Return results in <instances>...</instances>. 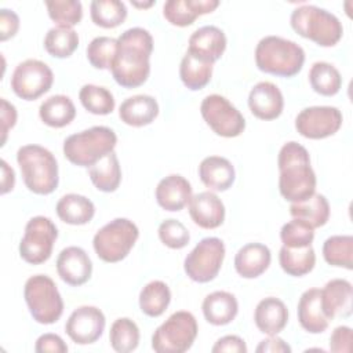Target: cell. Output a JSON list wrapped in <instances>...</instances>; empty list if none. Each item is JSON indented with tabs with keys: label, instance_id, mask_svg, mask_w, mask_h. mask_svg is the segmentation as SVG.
<instances>
[{
	"label": "cell",
	"instance_id": "4dcf8cb0",
	"mask_svg": "<svg viewBox=\"0 0 353 353\" xmlns=\"http://www.w3.org/2000/svg\"><path fill=\"white\" fill-rule=\"evenodd\" d=\"M90 179L101 192L112 193L117 190L121 182V168L114 152H110L90 167Z\"/></svg>",
	"mask_w": 353,
	"mask_h": 353
},
{
	"label": "cell",
	"instance_id": "f5cc1de1",
	"mask_svg": "<svg viewBox=\"0 0 353 353\" xmlns=\"http://www.w3.org/2000/svg\"><path fill=\"white\" fill-rule=\"evenodd\" d=\"M14 185H15V172L7 164L6 160H1V194H6L10 190H12Z\"/></svg>",
	"mask_w": 353,
	"mask_h": 353
},
{
	"label": "cell",
	"instance_id": "7bdbcfd3",
	"mask_svg": "<svg viewBox=\"0 0 353 353\" xmlns=\"http://www.w3.org/2000/svg\"><path fill=\"white\" fill-rule=\"evenodd\" d=\"M46 7L58 26L72 28L83 18V6L77 0H47Z\"/></svg>",
	"mask_w": 353,
	"mask_h": 353
},
{
	"label": "cell",
	"instance_id": "7402d4cb",
	"mask_svg": "<svg viewBox=\"0 0 353 353\" xmlns=\"http://www.w3.org/2000/svg\"><path fill=\"white\" fill-rule=\"evenodd\" d=\"M154 194L157 204L163 210L181 211L192 199V186L182 175L171 174L157 183Z\"/></svg>",
	"mask_w": 353,
	"mask_h": 353
},
{
	"label": "cell",
	"instance_id": "6da1fadb",
	"mask_svg": "<svg viewBox=\"0 0 353 353\" xmlns=\"http://www.w3.org/2000/svg\"><path fill=\"white\" fill-rule=\"evenodd\" d=\"M153 37L143 28H130L117 39V51L110 68L114 81L124 88L142 85L150 74Z\"/></svg>",
	"mask_w": 353,
	"mask_h": 353
},
{
	"label": "cell",
	"instance_id": "7dc6e473",
	"mask_svg": "<svg viewBox=\"0 0 353 353\" xmlns=\"http://www.w3.org/2000/svg\"><path fill=\"white\" fill-rule=\"evenodd\" d=\"M34 350L37 353H46V352L65 353V352H68V345L63 342V339L59 335L48 332V334H43L37 338Z\"/></svg>",
	"mask_w": 353,
	"mask_h": 353
},
{
	"label": "cell",
	"instance_id": "5b68a950",
	"mask_svg": "<svg viewBox=\"0 0 353 353\" xmlns=\"http://www.w3.org/2000/svg\"><path fill=\"white\" fill-rule=\"evenodd\" d=\"M116 132L105 125H95L63 141V154L74 165L91 167L102 157L114 150Z\"/></svg>",
	"mask_w": 353,
	"mask_h": 353
},
{
	"label": "cell",
	"instance_id": "d4e9b609",
	"mask_svg": "<svg viewBox=\"0 0 353 353\" xmlns=\"http://www.w3.org/2000/svg\"><path fill=\"white\" fill-rule=\"evenodd\" d=\"M272 261L270 250L261 243L243 245L234 256V269L244 279L259 277L269 268Z\"/></svg>",
	"mask_w": 353,
	"mask_h": 353
},
{
	"label": "cell",
	"instance_id": "9c48e42d",
	"mask_svg": "<svg viewBox=\"0 0 353 353\" xmlns=\"http://www.w3.org/2000/svg\"><path fill=\"white\" fill-rule=\"evenodd\" d=\"M196 317L186 310L172 313L152 335V347L157 353H183L197 336Z\"/></svg>",
	"mask_w": 353,
	"mask_h": 353
},
{
	"label": "cell",
	"instance_id": "74e56055",
	"mask_svg": "<svg viewBox=\"0 0 353 353\" xmlns=\"http://www.w3.org/2000/svg\"><path fill=\"white\" fill-rule=\"evenodd\" d=\"M91 19L97 26L113 29L127 18V7L120 0H94L90 4Z\"/></svg>",
	"mask_w": 353,
	"mask_h": 353
},
{
	"label": "cell",
	"instance_id": "2e32d148",
	"mask_svg": "<svg viewBox=\"0 0 353 353\" xmlns=\"http://www.w3.org/2000/svg\"><path fill=\"white\" fill-rule=\"evenodd\" d=\"M57 272L62 281L79 287L90 280L92 274V262L83 248L70 245L59 252L57 258Z\"/></svg>",
	"mask_w": 353,
	"mask_h": 353
},
{
	"label": "cell",
	"instance_id": "ab89813d",
	"mask_svg": "<svg viewBox=\"0 0 353 353\" xmlns=\"http://www.w3.org/2000/svg\"><path fill=\"white\" fill-rule=\"evenodd\" d=\"M139 328L128 317H120L113 321L109 332V341L113 350L119 353H128L138 347Z\"/></svg>",
	"mask_w": 353,
	"mask_h": 353
},
{
	"label": "cell",
	"instance_id": "5bb4252c",
	"mask_svg": "<svg viewBox=\"0 0 353 353\" xmlns=\"http://www.w3.org/2000/svg\"><path fill=\"white\" fill-rule=\"evenodd\" d=\"M342 121V113L335 106H310L298 113L295 128L305 138L323 139L338 132Z\"/></svg>",
	"mask_w": 353,
	"mask_h": 353
},
{
	"label": "cell",
	"instance_id": "bcb514c9",
	"mask_svg": "<svg viewBox=\"0 0 353 353\" xmlns=\"http://www.w3.org/2000/svg\"><path fill=\"white\" fill-rule=\"evenodd\" d=\"M330 350L335 353H349L352 350V328L336 327L330 336Z\"/></svg>",
	"mask_w": 353,
	"mask_h": 353
},
{
	"label": "cell",
	"instance_id": "ba28073f",
	"mask_svg": "<svg viewBox=\"0 0 353 353\" xmlns=\"http://www.w3.org/2000/svg\"><path fill=\"white\" fill-rule=\"evenodd\" d=\"M25 302L33 320L54 324L63 313V301L54 280L46 274L29 277L23 288Z\"/></svg>",
	"mask_w": 353,
	"mask_h": 353
},
{
	"label": "cell",
	"instance_id": "277c9868",
	"mask_svg": "<svg viewBox=\"0 0 353 353\" xmlns=\"http://www.w3.org/2000/svg\"><path fill=\"white\" fill-rule=\"evenodd\" d=\"M25 186L36 194L52 193L59 182L58 163L54 154L40 145H25L17 152Z\"/></svg>",
	"mask_w": 353,
	"mask_h": 353
},
{
	"label": "cell",
	"instance_id": "1f68e13d",
	"mask_svg": "<svg viewBox=\"0 0 353 353\" xmlns=\"http://www.w3.org/2000/svg\"><path fill=\"white\" fill-rule=\"evenodd\" d=\"M212 65L214 63L186 51L179 66V77L183 85L192 91L204 88L211 80Z\"/></svg>",
	"mask_w": 353,
	"mask_h": 353
},
{
	"label": "cell",
	"instance_id": "816d5d0a",
	"mask_svg": "<svg viewBox=\"0 0 353 353\" xmlns=\"http://www.w3.org/2000/svg\"><path fill=\"white\" fill-rule=\"evenodd\" d=\"M258 353H265V352H272V353H290L291 347L287 345L281 338L277 335H269V338L261 341V343L255 349Z\"/></svg>",
	"mask_w": 353,
	"mask_h": 353
},
{
	"label": "cell",
	"instance_id": "ac0fdd59",
	"mask_svg": "<svg viewBox=\"0 0 353 353\" xmlns=\"http://www.w3.org/2000/svg\"><path fill=\"white\" fill-rule=\"evenodd\" d=\"M353 288L345 279H332L321 290V309L331 321L336 317H349L352 314Z\"/></svg>",
	"mask_w": 353,
	"mask_h": 353
},
{
	"label": "cell",
	"instance_id": "f1b7e54d",
	"mask_svg": "<svg viewBox=\"0 0 353 353\" xmlns=\"http://www.w3.org/2000/svg\"><path fill=\"white\" fill-rule=\"evenodd\" d=\"M58 218L69 225H85L95 214L94 203L85 196L68 193L59 199L55 207Z\"/></svg>",
	"mask_w": 353,
	"mask_h": 353
},
{
	"label": "cell",
	"instance_id": "f6af8a7d",
	"mask_svg": "<svg viewBox=\"0 0 353 353\" xmlns=\"http://www.w3.org/2000/svg\"><path fill=\"white\" fill-rule=\"evenodd\" d=\"M159 239L168 248L181 250L189 244L190 234L182 222L171 218L160 223Z\"/></svg>",
	"mask_w": 353,
	"mask_h": 353
},
{
	"label": "cell",
	"instance_id": "d590c367",
	"mask_svg": "<svg viewBox=\"0 0 353 353\" xmlns=\"http://www.w3.org/2000/svg\"><path fill=\"white\" fill-rule=\"evenodd\" d=\"M309 83L314 92L332 97L342 87V76L339 70L328 62H314L309 70Z\"/></svg>",
	"mask_w": 353,
	"mask_h": 353
},
{
	"label": "cell",
	"instance_id": "f907efd6",
	"mask_svg": "<svg viewBox=\"0 0 353 353\" xmlns=\"http://www.w3.org/2000/svg\"><path fill=\"white\" fill-rule=\"evenodd\" d=\"M17 123V109L7 99L1 98V146H4L7 134Z\"/></svg>",
	"mask_w": 353,
	"mask_h": 353
},
{
	"label": "cell",
	"instance_id": "f546056e",
	"mask_svg": "<svg viewBox=\"0 0 353 353\" xmlns=\"http://www.w3.org/2000/svg\"><path fill=\"white\" fill-rule=\"evenodd\" d=\"M39 116L48 127L62 128L73 121L76 117V108L69 97L58 94L41 102Z\"/></svg>",
	"mask_w": 353,
	"mask_h": 353
},
{
	"label": "cell",
	"instance_id": "3957f363",
	"mask_svg": "<svg viewBox=\"0 0 353 353\" xmlns=\"http://www.w3.org/2000/svg\"><path fill=\"white\" fill-rule=\"evenodd\" d=\"M255 63L261 72L292 77L301 72L305 63V51L292 40L280 36H265L256 44Z\"/></svg>",
	"mask_w": 353,
	"mask_h": 353
},
{
	"label": "cell",
	"instance_id": "9a60e30c",
	"mask_svg": "<svg viewBox=\"0 0 353 353\" xmlns=\"http://www.w3.org/2000/svg\"><path fill=\"white\" fill-rule=\"evenodd\" d=\"M106 319L101 309L95 306H80L69 316L65 331L77 345H90L97 342L105 330Z\"/></svg>",
	"mask_w": 353,
	"mask_h": 353
},
{
	"label": "cell",
	"instance_id": "681fc988",
	"mask_svg": "<svg viewBox=\"0 0 353 353\" xmlns=\"http://www.w3.org/2000/svg\"><path fill=\"white\" fill-rule=\"evenodd\" d=\"M212 353L232 352V353H247L245 342L237 335H225L219 338L211 347Z\"/></svg>",
	"mask_w": 353,
	"mask_h": 353
},
{
	"label": "cell",
	"instance_id": "484cf974",
	"mask_svg": "<svg viewBox=\"0 0 353 353\" xmlns=\"http://www.w3.org/2000/svg\"><path fill=\"white\" fill-rule=\"evenodd\" d=\"M199 176L210 190L225 192L233 185L236 172L228 159L222 156H208L203 159L199 165Z\"/></svg>",
	"mask_w": 353,
	"mask_h": 353
},
{
	"label": "cell",
	"instance_id": "4316f807",
	"mask_svg": "<svg viewBox=\"0 0 353 353\" xmlns=\"http://www.w3.org/2000/svg\"><path fill=\"white\" fill-rule=\"evenodd\" d=\"M159 114L157 101L145 94L124 99L119 108V117L131 127H143L154 121Z\"/></svg>",
	"mask_w": 353,
	"mask_h": 353
},
{
	"label": "cell",
	"instance_id": "cb8c5ba5",
	"mask_svg": "<svg viewBox=\"0 0 353 353\" xmlns=\"http://www.w3.org/2000/svg\"><path fill=\"white\" fill-rule=\"evenodd\" d=\"M254 321L261 332L277 335L287 325L288 309L285 303L276 296L263 298L255 307Z\"/></svg>",
	"mask_w": 353,
	"mask_h": 353
},
{
	"label": "cell",
	"instance_id": "f35d334b",
	"mask_svg": "<svg viewBox=\"0 0 353 353\" xmlns=\"http://www.w3.org/2000/svg\"><path fill=\"white\" fill-rule=\"evenodd\" d=\"M79 47V34L73 28L54 26L44 39L46 51L55 58H68Z\"/></svg>",
	"mask_w": 353,
	"mask_h": 353
},
{
	"label": "cell",
	"instance_id": "b9f144b4",
	"mask_svg": "<svg viewBox=\"0 0 353 353\" xmlns=\"http://www.w3.org/2000/svg\"><path fill=\"white\" fill-rule=\"evenodd\" d=\"M117 51V39L98 36L87 46V59L95 69H109Z\"/></svg>",
	"mask_w": 353,
	"mask_h": 353
},
{
	"label": "cell",
	"instance_id": "836d02e7",
	"mask_svg": "<svg viewBox=\"0 0 353 353\" xmlns=\"http://www.w3.org/2000/svg\"><path fill=\"white\" fill-rule=\"evenodd\" d=\"M281 269L294 277H301L310 273L316 265V254L312 245L302 248H290L283 245L279 254Z\"/></svg>",
	"mask_w": 353,
	"mask_h": 353
},
{
	"label": "cell",
	"instance_id": "c3c4849f",
	"mask_svg": "<svg viewBox=\"0 0 353 353\" xmlns=\"http://www.w3.org/2000/svg\"><path fill=\"white\" fill-rule=\"evenodd\" d=\"M19 29V17L8 8L0 10V40L6 41L17 34Z\"/></svg>",
	"mask_w": 353,
	"mask_h": 353
},
{
	"label": "cell",
	"instance_id": "83f0119b",
	"mask_svg": "<svg viewBox=\"0 0 353 353\" xmlns=\"http://www.w3.org/2000/svg\"><path fill=\"white\" fill-rule=\"evenodd\" d=\"M204 319L212 325H226L234 320L239 303L233 294L228 291H214L208 294L201 305Z\"/></svg>",
	"mask_w": 353,
	"mask_h": 353
},
{
	"label": "cell",
	"instance_id": "d6a6232c",
	"mask_svg": "<svg viewBox=\"0 0 353 353\" xmlns=\"http://www.w3.org/2000/svg\"><path fill=\"white\" fill-rule=\"evenodd\" d=\"M292 218L307 222L312 228L324 226L330 219V204L325 196L320 193L312 194L309 199L301 203H292L290 207Z\"/></svg>",
	"mask_w": 353,
	"mask_h": 353
},
{
	"label": "cell",
	"instance_id": "4fadbf2b",
	"mask_svg": "<svg viewBox=\"0 0 353 353\" xmlns=\"http://www.w3.org/2000/svg\"><path fill=\"white\" fill-rule=\"evenodd\" d=\"M54 73L50 66L39 59H26L14 69L11 88L14 94L25 101H34L50 91Z\"/></svg>",
	"mask_w": 353,
	"mask_h": 353
},
{
	"label": "cell",
	"instance_id": "8fae6325",
	"mask_svg": "<svg viewBox=\"0 0 353 353\" xmlns=\"http://www.w3.org/2000/svg\"><path fill=\"white\" fill-rule=\"evenodd\" d=\"M225 258V244L218 237H204L186 255L183 269L188 277L196 283L214 280Z\"/></svg>",
	"mask_w": 353,
	"mask_h": 353
},
{
	"label": "cell",
	"instance_id": "8992f818",
	"mask_svg": "<svg viewBox=\"0 0 353 353\" xmlns=\"http://www.w3.org/2000/svg\"><path fill=\"white\" fill-rule=\"evenodd\" d=\"M291 28L302 37L321 47H332L342 39L343 28L338 17L317 6L296 7L290 17Z\"/></svg>",
	"mask_w": 353,
	"mask_h": 353
},
{
	"label": "cell",
	"instance_id": "30bf717a",
	"mask_svg": "<svg viewBox=\"0 0 353 353\" xmlns=\"http://www.w3.org/2000/svg\"><path fill=\"white\" fill-rule=\"evenodd\" d=\"M58 229L54 222L43 215L33 216L25 226L23 237L19 243L21 258L30 265H40L50 259Z\"/></svg>",
	"mask_w": 353,
	"mask_h": 353
},
{
	"label": "cell",
	"instance_id": "e575fe53",
	"mask_svg": "<svg viewBox=\"0 0 353 353\" xmlns=\"http://www.w3.org/2000/svg\"><path fill=\"white\" fill-rule=\"evenodd\" d=\"M171 302L170 287L161 280L148 283L139 292V307L149 317L161 316Z\"/></svg>",
	"mask_w": 353,
	"mask_h": 353
},
{
	"label": "cell",
	"instance_id": "60d3db41",
	"mask_svg": "<svg viewBox=\"0 0 353 353\" xmlns=\"http://www.w3.org/2000/svg\"><path fill=\"white\" fill-rule=\"evenodd\" d=\"M79 99L85 110L99 116L112 113L116 105L113 94L108 88L95 84H84L79 92Z\"/></svg>",
	"mask_w": 353,
	"mask_h": 353
},
{
	"label": "cell",
	"instance_id": "7a4b0ae2",
	"mask_svg": "<svg viewBox=\"0 0 353 353\" xmlns=\"http://www.w3.org/2000/svg\"><path fill=\"white\" fill-rule=\"evenodd\" d=\"M277 165L279 190L285 200L301 203L316 193L317 179L305 146L294 141L284 143L279 152Z\"/></svg>",
	"mask_w": 353,
	"mask_h": 353
},
{
	"label": "cell",
	"instance_id": "ee69618b",
	"mask_svg": "<svg viewBox=\"0 0 353 353\" xmlns=\"http://www.w3.org/2000/svg\"><path fill=\"white\" fill-rule=\"evenodd\" d=\"M280 239L283 245L290 248H302L312 245L314 239V228L307 222L294 218L283 225L280 230Z\"/></svg>",
	"mask_w": 353,
	"mask_h": 353
},
{
	"label": "cell",
	"instance_id": "d6986e66",
	"mask_svg": "<svg viewBox=\"0 0 353 353\" xmlns=\"http://www.w3.org/2000/svg\"><path fill=\"white\" fill-rule=\"evenodd\" d=\"M192 221L203 229H215L225 221V205L212 192H200L189 201Z\"/></svg>",
	"mask_w": 353,
	"mask_h": 353
},
{
	"label": "cell",
	"instance_id": "52a82bcc",
	"mask_svg": "<svg viewBox=\"0 0 353 353\" xmlns=\"http://www.w3.org/2000/svg\"><path fill=\"white\" fill-rule=\"evenodd\" d=\"M139 237L138 226L127 218H116L102 226L92 239L95 254L108 263L123 261Z\"/></svg>",
	"mask_w": 353,
	"mask_h": 353
},
{
	"label": "cell",
	"instance_id": "7c38bea8",
	"mask_svg": "<svg viewBox=\"0 0 353 353\" xmlns=\"http://www.w3.org/2000/svg\"><path fill=\"white\" fill-rule=\"evenodd\" d=\"M200 113L207 125L219 137L234 138L245 128L240 110L219 94L207 95L200 105Z\"/></svg>",
	"mask_w": 353,
	"mask_h": 353
},
{
	"label": "cell",
	"instance_id": "e0dca14e",
	"mask_svg": "<svg viewBox=\"0 0 353 353\" xmlns=\"http://www.w3.org/2000/svg\"><path fill=\"white\" fill-rule=\"evenodd\" d=\"M248 108L261 120H274L283 113L284 98L276 84L259 81L248 94Z\"/></svg>",
	"mask_w": 353,
	"mask_h": 353
},
{
	"label": "cell",
	"instance_id": "603a6c76",
	"mask_svg": "<svg viewBox=\"0 0 353 353\" xmlns=\"http://www.w3.org/2000/svg\"><path fill=\"white\" fill-rule=\"evenodd\" d=\"M298 321L310 334H321L328 328L330 320L321 309V290H306L298 302Z\"/></svg>",
	"mask_w": 353,
	"mask_h": 353
},
{
	"label": "cell",
	"instance_id": "8d00e7d4",
	"mask_svg": "<svg viewBox=\"0 0 353 353\" xmlns=\"http://www.w3.org/2000/svg\"><path fill=\"white\" fill-rule=\"evenodd\" d=\"M323 256L331 266L353 268V237L350 234H335L323 244Z\"/></svg>",
	"mask_w": 353,
	"mask_h": 353
},
{
	"label": "cell",
	"instance_id": "ffe728a7",
	"mask_svg": "<svg viewBox=\"0 0 353 353\" xmlns=\"http://www.w3.org/2000/svg\"><path fill=\"white\" fill-rule=\"evenodd\" d=\"M226 50V36L225 33L214 26L205 25L199 28L189 37L188 51L197 55L207 62H216Z\"/></svg>",
	"mask_w": 353,
	"mask_h": 353
},
{
	"label": "cell",
	"instance_id": "44dd1931",
	"mask_svg": "<svg viewBox=\"0 0 353 353\" xmlns=\"http://www.w3.org/2000/svg\"><path fill=\"white\" fill-rule=\"evenodd\" d=\"M218 6V0H168L163 6V15L171 25L185 28Z\"/></svg>",
	"mask_w": 353,
	"mask_h": 353
},
{
	"label": "cell",
	"instance_id": "db71d44e",
	"mask_svg": "<svg viewBox=\"0 0 353 353\" xmlns=\"http://www.w3.org/2000/svg\"><path fill=\"white\" fill-rule=\"evenodd\" d=\"M153 4H154L153 1H149V3H132V6L141 7V8H146V7H150V6H153Z\"/></svg>",
	"mask_w": 353,
	"mask_h": 353
}]
</instances>
